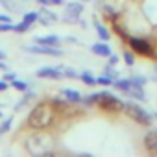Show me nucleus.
I'll return each instance as SVG.
<instances>
[{
  "label": "nucleus",
  "instance_id": "nucleus-6",
  "mask_svg": "<svg viewBox=\"0 0 157 157\" xmlns=\"http://www.w3.org/2000/svg\"><path fill=\"white\" fill-rule=\"evenodd\" d=\"M37 15H39V21H41L43 24H52V22L57 19V17H56V15H54L50 10H41Z\"/></svg>",
  "mask_w": 157,
  "mask_h": 157
},
{
  "label": "nucleus",
  "instance_id": "nucleus-20",
  "mask_svg": "<svg viewBox=\"0 0 157 157\" xmlns=\"http://www.w3.org/2000/svg\"><path fill=\"white\" fill-rule=\"evenodd\" d=\"M63 74H65V76H68V78H78V72H76V70H70V68H65V70H63Z\"/></svg>",
  "mask_w": 157,
  "mask_h": 157
},
{
  "label": "nucleus",
  "instance_id": "nucleus-8",
  "mask_svg": "<svg viewBox=\"0 0 157 157\" xmlns=\"http://www.w3.org/2000/svg\"><path fill=\"white\" fill-rule=\"evenodd\" d=\"M93 52H94L96 56H109V54H111L109 46H107V44H102V43L94 44V46H93Z\"/></svg>",
  "mask_w": 157,
  "mask_h": 157
},
{
  "label": "nucleus",
  "instance_id": "nucleus-5",
  "mask_svg": "<svg viewBox=\"0 0 157 157\" xmlns=\"http://www.w3.org/2000/svg\"><path fill=\"white\" fill-rule=\"evenodd\" d=\"M80 15H82V6L80 4H68L67 6V19L76 21Z\"/></svg>",
  "mask_w": 157,
  "mask_h": 157
},
{
  "label": "nucleus",
  "instance_id": "nucleus-19",
  "mask_svg": "<svg viewBox=\"0 0 157 157\" xmlns=\"http://www.w3.org/2000/svg\"><path fill=\"white\" fill-rule=\"evenodd\" d=\"M11 30H15V24H10V22L0 24V32H11Z\"/></svg>",
  "mask_w": 157,
  "mask_h": 157
},
{
  "label": "nucleus",
  "instance_id": "nucleus-25",
  "mask_svg": "<svg viewBox=\"0 0 157 157\" xmlns=\"http://www.w3.org/2000/svg\"><path fill=\"white\" fill-rule=\"evenodd\" d=\"M8 89V83L6 82H0V91H6Z\"/></svg>",
  "mask_w": 157,
  "mask_h": 157
},
{
  "label": "nucleus",
  "instance_id": "nucleus-18",
  "mask_svg": "<svg viewBox=\"0 0 157 157\" xmlns=\"http://www.w3.org/2000/svg\"><path fill=\"white\" fill-rule=\"evenodd\" d=\"M41 4H44V6H57V4H61L63 0H39Z\"/></svg>",
  "mask_w": 157,
  "mask_h": 157
},
{
  "label": "nucleus",
  "instance_id": "nucleus-3",
  "mask_svg": "<svg viewBox=\"0 0 157 157\" xmlns=\"http://www.w3.org/2000/svg\"><path fill=\"white\" fill-rule=\"evenodd\" d=\"M37 76H39V78H50V80H57V78L63 76V72L57 70V68H54V67H44V68L37 70Z\"/></svg>",
  "mask_w": 157,
  "mask_h": 157
},
{
  "label": "nucleus",
  "instance_id": "nucleus-26",
  "mask_svg": "<svg viewBox=\"0 0 157 157\" xmlns=\"http://www.w3.org/2000/svg\"><path fill=\"white\" fill-rule=\"evenodd\" d=\"M109 63H111V65H115V63H117V57H115V56H111V59H109Z\"/></svg>",
  "mask_w": 157,
  "mask_h": 157
},
{
  "label": "nucleus",
  "instance_id": "nucleus-16",
  "mask_svg": "<svg viewBox=\"0 0 157 157\" xmlns=\"http://www.w3.org/2000/svg\"><path fill=\"white\" fill-rule=\"evenodd\" d=\"M115 85H117L118 89H122V91H129V87H131V83H129V82H117Z\"/></svg>",
  "mask_w": 157,
  "mask_h": 157
},
{
  "label": "nucleus",
  "instance_id": "nucleus-17",
  "mask_svg": "<svg viewBox=\"0 0 157 157\" xmlns=\"http://www.w3.org/2000/svg\"><path fill=\"white\" fill-rule=\"evenodd\" d=\"M11 122H13V120H11V118H8V120H6V122L2 124V126H0V135H2V133H6V131L10 129V126H11Z\"/></svg>",
  "mask_w": 157,
  "mask_h": 157
},
{
  "label": "nucleus",
  "instance_id": "nucleus-27",
  "mask_svg": "<svg viewBox=\"0 0 157 157\" xmlns=\"http://www.w3.org/2000/svg\"><path fill=\"white\" fill-rule=\"evenodd\" d=\"M0 59H6V54H4L2 50H0Z\"/></svg>",
  "mask_w": 157,
  "mask_h": 157
},
{
  "label": "nucleus",
  "instance_id": "nucleus-14",
  "mask_svg": "<svg viewBox=\"0 0 157 157\" xmlns=\"http://www.w3.org/2000/svg\"><path fill=\"white\" fill-rule=\"evenodd\" d=\"M13 87L19 89V91H26V89H28V85H26L24 82H21V80H13Z\"/></svg>",
  "mask_w": 157,
  "mask_h": 157
},
{
  "label": "nucleus",
  "instance_id": "nucleus-21",
  "mask_svg": "<svg viewBox=\"0 0 157 157\" xmlns=\"http://www.w3.org/2000/svg\"><path fill=\"white\" fill-rule=\"evenodd\" d=\"M96 83H102V85H109L111 83V80H109V78H98V80H96Z\"/></svg>",
  "mask_w": 157,
  "mask_h": 157
},
{
  "label": "nucleus",
  "instance_id": "nucleus-24",
  "mask_svg": "<svg viewBox=\"0 0 157 157\" xmlns=\"http://www.w3.org/2000/svg\"><path fill=\"white\" fill-rule=\"evenodd\" d=\"M6 80H11V82H13V80H15V74H11V72H8V74H6Z\"/></svg>",
  "mask_w": 157,
  "mask_h": 157
},
{
  "label": "nucleus",
  "instance_id": "nucleus-9",
  "mask_svg": "<svg viewBox=\"0 0 157 157\" xmlns=\"http://www.w3.org/2000/svg\"><path fill=\"white\" fill-rule=\"evenodd\" d=\"M63 94L67 96V100H68V102H80V100H82V94L78 93V91H72V89H65V91H63Z\"/></svg>",
  "mask_w": 157,
  "mask_h": 157
},
{
  "label": "nucleus",
  "instance_id": "nucleus-13",
  "mask_svg": "<svg viewBox=\"0 0 157 157\" xmlns=\"http://www.w3.org/2000/svg\"><path fill=\"white\" fill-rule=\"evenodd\" d=\"M0 4H2L4 8H8V10H17V4L13 2V0H0Z\"/></svg>",
  "mask_w": 157,
  "mask_h": 157
},
{
  "label": "nucleus",
  "instance_id": "nucleus-1",
  "mask_svg": "<svg viewBox=\"0 0 157 157\" xmlns=\"http://www.w3.org/2000/svg\"><path fill=\"white\" fill-rule=\"evenodd\" d=\"M50 122H52V113H50V109L44 107V105H37V107L32 111L30 118H28V124H30L32 128H35V129L46 128Z\"/></svg>",
  "mask_w": 157,
  "mask_h": 157
},
{
  "label": "nucleus",
  "instance_id": "nucleus-23",
  "mask_svg": "<svg viewBox=\"0 0 157 157\" xmlns=\"http://www.w3.org/2000/svg\"><path fill=\"white\" fill-rule=\"evenodd\" d=\"M126 63H128V65H131V63H133V57H131L129 54H126Z\"/></svg>",
  "mask_w": 157,
  "mask_h": 157
},
{
  "label": "nucleus",
  "instance_id": "nucleus-10",
  "mask_svg": "<svg viewBox=\"0 0 157 157\" xmlns=\"http://www.w3.org/2000/svg\"><path fill=\"white\" fill-rule=\"evenodd\" d=\"M82 80H83L85 83H89V85H94V83H96V80L93 78L91 72H83V74H82Z\"/></svg>",
  "mask_w": 157,
  "mask_h": 157
},
{
  "label": "nucleus",
  "instance_id": "nucleus-2",
  "mask_svg": "<svg viewBox=\"0 0 157 157\" xmlns=\"http://www.w3.org/2000/svg\"><path fill=\"white\" fill-rule=\"evenodd\" d=\"M30 52H35V54H46V56H61V50L54 48V46H46V44H35V46H30L28 48Z\"/></svg>",
  "mask_w": 157,
  "mask_h": 157
},
{
  "label": "nucleus",
  "instance_id": "nucleus-4",
  "mask_svg": "<svg viewBox=\"0 0 157 157\" xmlns=\"http://www.w3.org/2000/svg\"><path fill=\"white\" fill-rule=\"evenodd\" d=\"M129 44H131V48H133L135 52H139V54H148V52H150V44H148L146 41H142V39H129Z\"/></svg>",
  "mask_w": 157,
  "mask_h": 157
},
{
  "label": "nucleus",
  "instance_id": "nucleus-15",
  "mask_svg": "<svg viewBox=\"0 0 157 157\" xmlns=\"http://www.w3.org/2000/svg\"><path fill=\"white\" fill-rule=\"evenodd\" d=\"M30 26H32V24H28V22H24V21H22L21 24H15V32H26Z\"/></svg>",
  "mask_w": 157,
  "mask_h": 157
},
{
  "label": "nucleus",
  "instance_id": "nucleus-28",
  "mask_svg": "<svg viewBox=\"0 0 157 157\" xmlns=\"http://www.w3.org/2000/svg\"><path fill=\"white\" fill-rule=\"evenodd\" d=\"M0 70H6V65L4 63H0Z\"/></svg>",
  "mask_w": 157,
  "mask_h": 157
},
{
  "label": "nucleus",
  "instance_id": "nucleus-22",
  "mask_svg": "<svg viewBox=\"0 0 157 157\" xmlns=\"http://www.w3.org/2000/svg\"><path fill=\"white\" fill-rule=\"evenodd\" d=\"M0 22H11V19L6 17V15H0Z\"/></svg>",
  "mask_w": 157,
  "mask_h": 157
},
{
  "label": "nucleus",
  "instance_id": "nucleus-11",
  "mask_svg": "<svg viewBox=\"0 0 157 157\" xmlns=\"http://www.w3.org/2000/svg\"><path fill=\"white\" fill-rule=\"evenodd\" d=\"M96 32H98V35L105 41V39H109V33H107V30L102 26V24H96Z\"/></svg>",
  "mask_w": 157,
  "mask_h": 157
},
{
  "label": "nucleus",
  "instance_id": "nucleus-12",
  "mask_svg": "<svg viewBox=\"0 0 157 157\" xmlns=\"http://www.w3.org/2000/svg\"><path fill=\"white\" fill-rule=\"evenodd\" d=\"M37 19H39L37 13H26V15H24V22H28V24H33Z\"/></svg>",
  "mask_w": 157,
  "mask_h": 157
},
{
  "label": "nucleus",
  "instance_id": "nucleus-29",
  "mask_svg": "<svg viewBox=\"0 0 157 157\" xmlns=\"http://www.w3.org/2000/svg\"><path fill=\"white\" fill-rule=\"evenodd\" d=\"M0 118H2V113H0Z\"/></svg>",
  "mask_w": 157,
  "mask_h": 157
},
{
  "label": "nucleus",
  "instance_id": "nucleus-7",
  "mask_svg": "<svg viewBox=\"0 0 157 157\" xmlns=\"http://www.w3.org/2000/svg\"><path fill=\"white\" fill-rule=\"evenodd\" d=\"M37 44H46V46H57L59 44V37L56 35H48V37H39Z\"/></svg>",
  "mask_w": 157,
  "mask_h": 157
}]
</instances>
